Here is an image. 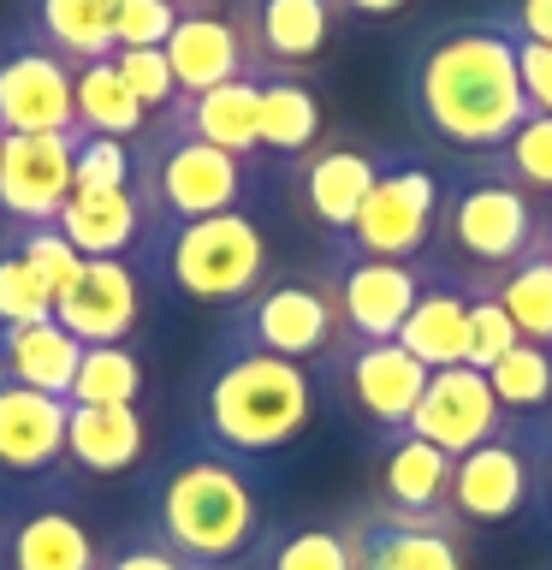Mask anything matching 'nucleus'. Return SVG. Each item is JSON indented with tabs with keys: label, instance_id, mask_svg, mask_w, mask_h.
Masks as SVG:
<instances>
[{
	"label": "nucleus",
	"instance_id": "f257e3e1",
	"mask_svg": "<svg viewBox=\"0 0 552 570\" xmlns=\"http://www.w3.org/2000/svg\"><path fill=\"white\" fill-rule=\"evenodd\" d=\"M404 101L416 125L445 149L487 160L529 119L523 78H516V36L499 18L427 30L404 71Z\"/></svg>",
	"mask_w": 552,
	"mask_h": 570
},
{
	"label": "nucleus",
	"instance_id": "f03ea898",
	"mask_svg": "<svg viewBox=\"0 0 552 570\" xmlns=\"http://www.w3.org/2000/svg\"><path fill=\"white\" fill-rule=\"evenodd\" d=\"M149 523L167 552L196 570H231L262 547V493L249 470L226 452H178L160 463L149 493Z\"/></svg>",
	"mask_w": 552,
	"mask_h": 570
},
{
	"label": "nucleus",
	"instance_id": "7ed1b4c3",
	"mask_svg": "<svg viewBox=\"0 0 552 570\" xmlns=\"http://www.w3.org/2000/svg\"><path fill=\"white\" fill-rule=\"evenodd\" d=\"M196 410H203V434L214 452H226L238 463L274 458L315 428L321 386H315V368H303V363L226 345L220 363L208 368Z\"/></svg>",
	"mask_w": 552,
	"mask_h": 570
},
{
	"label": "nucleus",
	"instance_id": "20e7f679",
	"mask_svg": "<svg viewBox=\"0 0 552 570\" xmlns=\"http://www.w3.org/2000/svg\"><path fill=\"white\" fill-rule=\"evenodd\" d=\"M546 232V203H534L523 185H511L493 160H470L440 203V274H452L463 292H499L529 249H541Z\"/></svg>",
	"mask_w": 552,
	"mask_h": 570
},
{
	"label": "nucleus",
	"instance_id": "39448f33",
	"mask_svg": "<svg viewBox=\"0 0 552 570\" xmlns=\"http://www.w3.org/2000/svg\"><path fill=\"white\" fill-rule=\"evenodd\" d=\"M249 160L214 149V142L178 131L172 119H155L137 137V196L149 208V226H185L208 214H231L249 196Z\"/></svg>",
	"mask_w": 552,
	"mask_h": 570
},
{
	"label": "nucleus",
	"instance_id": "423d86ee",
	"mask_svg": "<svg viewBox=\"0 0 552 570\" xmlns=\"http://www.w3.org/2000/svg\"><path fill=\"white\" fill-rule=\"evenodd\" d=\"M160 274L178 297L214 303V309H238L249 292L267 285V238L256 214L231 208L208 220H185L160 232Z\"/></svg>",
	"mask_w": 552,
	"mask_h": 570
},
{
	"label": "nucleus",
	"instance_id": "0eeeda50",
	"mask_svg": "<svg viewBox=\"0 0 552 570\" xmlns=\"http://www.w3.org/2000/svg\"><path fill=\"white\" fill-rule=\"evenodd\" d=\"M226 345L267 351L303 368H327L333 351L345 345V315H338L333 279L327 274H279L262 292H249L231 309Z\"/></svg>",
	"mask_w": 552,
	"mask_h": 570
},
{
	"label": "nucleus",
	"instance_id": "6e6552de",
	"mask_svg": "<svg viewBox=\"0 0 552 570\" xmlns=\"http://www.w3.org/2000/svg\"><path fill=\"white\" fill-rule=\"evenodd\" d=\"M440 203H445V178L427 160L386 155L381 178L363 196L338 249L345 256H374V262H427L440 238Z\"/></svg>",
	"mask_w": 552,
	"mask_h": 570
},
{
	"label": "nucleus",
	"instance_id": "1a4fd4ad",
	"mask_svg": "<svg viewBox=\"0 0 552 570\" xmlns=\"http://www.w3.org/2000/svg\"><path fill=\"white\" fill-rule=\"evenodd\" d=\"M523 428L529 422H505L487 445H475L452 463V517L463 529L516 523L523 511L541 505V463H534Z\"/></svg>",
	"mask_w": 552,
	"mask_h": 570
},
{
	"label": "nucleus",
	"instance_id": "9d476101",
	"mask_svg": "<svg viewBox=\"0 0 552 570\" xmlns=\"http://www.w3.org/2000/svg\"><path fill=\"white\" fill-rule=\"evenodd\" d=\"M327 374H333V386L345 392L351 416L368 422L374 440L404 434L410 416H416V404H422V386H427V368L398 345V338H345V345L333 351Z\"/></svg>",
	"mask_w": 552,
	"mask_h": 570
},
{
	"label": "nucleus",
	"instance_id": "9b49d317",
	"mask_svg": "<svg viewBox=\"0 0 552 570\" xmlns=\"http://www.w3.org/2000/svg\"><path fill=\"white\" fill-rule=\"evenodd\" d=\"M345 534H351V570H463L470 564L463 523L452 511L404 517V511L368 505L345 523Z\"/></svg>",
	"mask_w": 552,
	"mask_h": 570
},
{
	"label": "nucleus",
	"instance_id": "f8f14e48",
	"mask_svg": "<svg viewBox=\"0 0 552 570\" xmlns=\"http://www.w3.org/2000/svg\"><path fill=\"white\" fill-rule=\"evenodd\" d=\"M0 131L7 137H60L78 131L71 107V60L42 36H24L0 53Z\"/></svg>",
	"mask_w": 552,
	"mask_h": 570
},
{
	"label": "nucleus",
	"instance_id": "ddd939ff",
	"mask_svg": "<svg viewBox=\"0 0 552 570\" xmlns=\"http://www.w3.org/2000/svg\"><path fill=\"white\" fill-rule=\"evenodd\" d=\"M160 53H167V66L178 78V96H203V89H214V83L256 78V53H249V36H244V12L220 7V0H185Z\"/></svg>",
	"mask_w": 552,
	"mask_h": 570
},
{
	"label": "nucleus",
	"instance_id": "4468645a",
	"mask_svg": "<svg viewBox=\"0 0 552 570\" xmlns=\"http://www.w3.org/2000/svg\"><path fill=\"white\" fill-rule=\"evenodd\" d=\"M333 297L345 315V338H398L404 315L416 309L427 262H374V256H333Z\"/></svg>",
	"mask_w": 552,
	"mask_h": 570
},
{
	"label": "nucleus",
	"instance_id": "2eb2a0df",
	"mask_svg": "<svg viewBox=\"0 0 552 570\" xmlns=\"http://www.w3.org/2000/svg\"><path fill=\"white\" fill-rule=\"evenodd\" d=\"M505 422L511 416L499 410L487 374L470 368V363H452V368L427 374L422 404H416V416H410V434L440 445L445 458H463V452H475V445H487Z\"/></svg>",
	"mask_w": 552,
	"mask_h": 570
},
{
	"label": "nucleus",
	"instance_id": "dca6fc26",
	"mask_svg": "<svg viewBox=\"0 0 552 570\" xmlns=\"http://www.w3.org/2000/svg\"><path fill=\"white\" fill-rule=\"evenodd\" d=\"M71 149L78 131L60 137H7L0 149V214L12 226H53L71 196Z\"/></svg>",
	"mask_w": 552,
	"mask_h": 570
},
{
	"label": "nucleus",
	"instance_id": "f3484780",
	"mask_svg": "<svg viewBox=\"0 0 552 570\" xmlns=\"http://www.w3.org/2000/svg\"><path fill=\"white\" fill-rule=\"evenodd\" d=\"M142 315V279L131 262H83L71 292L53 297V321L78 345H125Z\"/></svg>",
	"mask_w": 552,
	"mask_h": 570
},
{
	"label": "nucleus",
	"instance_id": "a211bd4d",
	"mask_svg": "<svg viewBox=\"0 0 552 570\" xmlns=\"http://www.w3.org/2000/svg\"><path fill=\"white\" fill-rule=\"evenodd\" d=\"M381 167H386L381 149H363V142H321V149H309L297 160V203H303V214L338 244L351 232L356 208H363V196L374 190Z\"/></svg>",
	"mask_w": 552,
	"mask_h": 570
},
{
	"label": "nucleus",
	"instance_id": "6ab92c4d",
	"mask_svg": "<svg viewBox=\"0 0 552 570\" xmlns=\"http://www.w3.org/2000/svg\"><path fill=\"white\" fill-rule=\"evenodd\" d=\"M238 12H244L249 53H256V78H274V71L292 78L297 66L321 60L338 18L333 0H238Z\"/></svg>",
	"mask_w": 552,
	"mask_h": 570
},
{
	"label": "nucleus",
	"instance_id": "aec40b11",
	"mask_svg": "<svg viewBox=\"0 0 552 570\" xmlns=\"http://www.w3.org/2000/svg\"><path fill=\"white\" fill-rule=\"evenodd\" d=\"M101 547L71 505H24L0 529V570H101Z\"/></svg>",
	"mask_w": 552,
	"mask_h": 570
},
{
	"label": "nucleus",
	"instance_id": "412c9836",
	"mask_svg": "<svg viewBox=\"0 0 552 570\" xmlns=\"http://www.w3.org/2000/svg\"><path fill=\"white\" fill-rule=\"evenodd\" d=\"M66 399L0 381V475H53L66 463Z\"/></svg>",
	"mask_w": 552,
	"mask_h": 570
},
{
	"label": "nucleus",
	"instance_id": "4be33fe9",
	"mask_svg": "<svg viewBox=\"0 0 552 570\" xmlns=\"http://www.w3.org/2000/svg\"><path fill=\"white\" fill-rule=\"evenodd\" d=\"M53 226H60V238L83 262H131V249L142 244V226H149V208H142L137 185L131 190H71Z\"/></svg>",
	"mask_w": 552,
	"mask_h": 570
},
{
	"label": "nucleus",
	"instance_id": "5701e85b",
	"mask_svg": "<svg viewBox=\"0 0 552 570\" xmlns=\"http://www.w3.org/2000/svg\"><path fill=\"white\" fill-rule=\"evenodd\" d=\"M149 452V422L137 404H71L66 463L83 475H131Z\"/></svg>",
	"mask_w": 552,
	"mask_h": 570
},
{
	"label": "nucleus",
	"instance_id": "b1692460",
	"mask_svg": "<svg viewBox=\"0 0 552 570\" xmlns=\"http://www.w3.org/2000/svg\"><path fill=\"white\" fill-rule=\"evenodd\" d=\"M398 345L416 356L427 374L470 363V292H463L452 274H440L434 262H427V285H422L416 309H410L404 327H398Z\"/></svg>",
	"mask_w": 552,
	"mask_h": 570
},
{
	"label": "nucleus",
	"instance_id": "393cba45",
	"mask_svg": "<svg viewBox=\"0 0 552 570\" xmlns=\"http://www.w3.org/2000/svg\"><path fill=\"white\" fill-rule=\"evenodd\" d=\"M452 463L440 445L404 434L381 440V499L374 505L386 511H404V517H434V511H452Z\"/></svg>",
	"mask_w": 552,
	"mask_h": 570
},
{
	"label": "nucleus",
	"instance_id": "a878e982",
	"mask_svg": "<svg viewBox=\"0 0 552 570\" xmlns=\"http://www.w3.org/2000/svg\"><path fill=\"white\" fill-rule=\"evenodd\" d=\"M160 119H172L178 131H190V137L214 142V149L249 160V155H262V137H256L262 78H231V83L203 89V96H178V107H172V114H160Z\"/></svg>",
	"mask_w": 552,
	"mask_h": 570
},
{
	"label": "nucleus",
	"instance_id": "bb28decb",
	"mask_svg": "<svg viewBox=\"0 0 552 570\" xmlns=\"http://www.w3.org/2000/svg\"><path fill=\"white\" fill-rule=\"evenodd\" d=\"M78 356H83V345L53 315L24 321V327H0V381H12V386L66 399L71 374H78Z\"/></svg>",
	"mask_w": 552,
	"mask_h": 570
},
{
	"label": "nucleus",
	"instance_id": "cd10ccee",
	"mask_svg": "<svg viewBox=\"0 0 552 570\" xmlns=\"http://www.w3.org/2000/svg\"><path fill=\"white\" fill-rule=\"evenodd\" d=\"M71 107H78V137H119V142H137L149 131V114L142 101L125 89V78L114 71V60H89V66H71Z\"/></svg>",
	"mask_w": 552,
	"mask_h": 570
},
{
	"label": "nucleus",
	"instance_id": "c85d7f7f",
	"mask_svg": "<svg viewBox=\"0 0 552 570\" xmlns=\"http://www.w3.org/2000/svg\"><path fill=\"white\" fill-rule=\"evenodd\" d=\"M36 36L66 53L71 66L114 60L119 48V0H42L36 7Z\"/></svg>",
	"mask_w": 552,
	"mask_h": 570
},
{
	"label": "nucleus",
	"instance_id": "c756f323",
	"mask_svg": "<svg viewBox=\"0 0 552 570\" xmlns=\"http://www.w3.org/2000/svg\"><path fill=\"white\" fill-rule=\"evenodd\" d=\"M262 149H274L285 160H303L321 142V96L303 78H262V119H256Z\"/></svg>",
	"mask_w": 552,
	"mask_h": 570
},
{
	"label": "nucleus",
	"instance_id": "7c9ffc66",
	"mask_svg": "<svg viewBox=\"0 0 552 570\" xmlns=\"http://www.w3.org/2000/svg\"><path fill=\"white\" fill-rule=\"evenodd\" d=\"M487 386H493V399L511 422H541L552 410V345L516 338V345L487 368Z\"/></svg>",
	"mask_w": 552,
	"mask_h": 570
},
{
	"label": "nucleus",
	"instance_id": "2f4dec72",
	"mask_svg": "<svg viewBox=\"0 0 552 570\" xmlns=\"http://www.w3.org/2000/svg\"><path fill=\"white\" fill-rule=\"evenodd\" d=\"M142 356L131 345H83L66 404H137L142 399Z\"/></svg>",
	"mask_w": 552,
	"mask_h": 570
},
{
	"label": "nucleus",
	"instance_id": "473e14b6",
	"mask_svg": "<svg viewBox=\"0 0 552 570\" xmlns=\"http://www.w3.org/2000/svg\"><path fill=\"white\" fill-rule=\"evenodd\" d=\"M499 303H505V315L516 321V333L529 345H552V262H546V249H529L499 279Z\"/></svg>",
	"mask_w": 552,
	"mask_h": 570
},
{
	"label": "nucleus",
	"instance_id": "72a5a7b5",
	"mask_svg": "<svg viewBox=\"0 0 552 570\" xmlns=\"http://www.w3.org/2000/svg\"><path fill=\"white\" fill-rule=\"evenodd\" d=\"M262 570H351L345 523H303L262 547Z\"/></svg>",
	"mask_w": 552,
	"mask_h": 570
},
{
	"label": "nucleus",
	"instance_id": "f704fd0d",
	"mask_svg": "<svg viewBox=\"0 0 552 570\" xmlns=\"http://www.w3.org/2000/svg\"><path fill=\"white\" fill-rule=\"evenodd\" d=\"M487 160L511 178V185H523L534 203H552V119L529 114V119L505 137V149L487 155Z\"/></svg>",
	"mask_w": 552,
	"mask_h": 570
},
{
	"label": "nucleus",
	"instance_id": "c9c22d12",
	"mask_svg": "<svg viewBox=\"0 0 552 570\" xmlns=\"http://www.w3.org/2000/svg\"><path fill=\"white\" fill-rule=\"evenodd\" d=\"M137 185V142L78 137L71 149V190H131Z\"/></svg>",
	"mask_w": 552,
	"mask_h": 570
},
{
	"label": "nucleus",
	"instance_id": "e433bc0d",
	"mask_svg": "<svg viewBox=\"0 0 552 570\" xmlns=\"http://www.w3.org/2000/svg\"><path fill=\"white\" fill-rule=\"evenodd\" d=\"M12 249L24 256L30 274L48 285V297L71 292V279H78V267H83V256L60 238V226H12Z\"/></svg>",
	"mask_w": 552,
	"mask_h": 570
},
{
	"label": "nucleus",
	"instance_id": "4c0bfd02",
	"mask_svg": "<svg viewBox=\"0 0 552 570\" xmlns=\"http://www.w3.org/2000/svg\"><path fill=\"white\" fill-rule=\"evenodd\" d=\"M114 71L125 78V89L142 101L149 119H160V114L178 107V78H172V66H167L160 48H114Z\"/></svg>",
	"mask_w": 552,
	"mask_h": 570
},
{
	"label": "nucleus",
	"instance_id": "58836bf2",
	"mask_svg": "<svg viewBox=\"0 0 552 570\" xmlns=\"http://www.w3.org/2000/svg\"><path fill=\"white\" fill-rule=\"evenodd\" d=\"M53 315V297L48 285L24 267V256L7 244L0 249V327H24V321H48Z\"/></svg>",
	"mask_w": 552,
	"mask_h": 570
},
{
	"label": "nucleus",
	"instance_id": "ea45409f",
	"mask_svg": "<svg viewBox=\"0 0 552 570\" xmlns=\"http://www.w3.org/2000/svg\"><path fill=\"white\" fill-rule=\"evenodd\" d=\"M516 321L505 315V303H499V292H470V368L487 374L499 356H505L516 345Z\"/></svg>",
	"mask_w": 552,
	"mask_h": 570
},
{
	"label": "nucleus",
	"instance_id": "a19ab883",
	"mask_svg": "<svg viewBox=\"0 0 552 570\" xmlns=\"http://www.w3.org/2000/svg\"><path fill=\"white\" fill-rule=\"evenodd\" d=\"M178 0H119V48H167Z\"/></svg>",
	"mask_w": 552,
	"mask_h": 570
},
{
	"label": "nucleus",
	"instance_id": "79ce46f5",
	"mask_svg": "<svg viewBox=\"0 0 552 570\" xmlns=\"http://www.w3.org/2000/svg\"><path fill=\"white\" fill-rule=\"evenodd\" d=\"M516 78H523L529 114L552 119V48L546 42H516Z\"/></svg>",
	"mask_w": 552,
	"mask_h": 570
},
{
	"label": "nucleus",
	"instance_id": "37998d69",
	"mask_svg": "<svg viewBox=\"0 0 552 570\" xmlns=\"http://www.w3.org/2000/svg\"><path fill=\"white\" fill-rule=\"evenodd\" d=\"M516 42H546L552 48V0H511L505 12H493Z\"/></svg>",
	"mask_w": 552,
	"mask_h": 570
},
{
	"label": "nucleus",
	"instance_id": "c03bdc74",
	"mask_svg": "<svg viewBox=\"0 0 552 570\" xmlns=\"http://www.w3.org/2000/svg\"><path fill=\"white\" fill-rule=\"evenodd\" d=\"M101 570H196V564H185L178 552H167L160 541H131L125 552H114Z\"/></svg>",
	"mask_w": 552,
	"mask_h": 570
},
{
	"label": "nucleus",
	"instance_id": "a18cd8bd",
	"mask_svg": "<svg viewBox=\"0 0 552 570\" xmlns=\"http://www.w3.org/2000/svg\"><path fill=\"white\" fill-rule=\"evenodd\" d=\"M338 12H351V18H392V12H404L410 0H333Z\"/></svg>",
	"mask_w": 552,
	"mask_h": 570
},
{
	"label": "nucleus",
	"instance_id": "49530a36",
	"mask_svg": "<svg viewBox=\"0 0 552 570\" xmlns=\"http://www.w3.org/2000/svg\"><path fill=\"white\" fill-rule=\"evenodd\" d=\"M534 463H541V511H552V422H546V434L534 440Z\"/></svg>",
	"mask_w": 552,
	"mask_h": 570
},
{
	"label": "nucleus",
	"instance_id": "de8ad7c7",
	"mask_svg": "<svg viewBox=\"0 0 552 570\" xmlns=\"http://www.w3.org/2000/svg\"><path fill=\"white\" fill-rule=\"evenodd\" d=\"M541 249H546V262H552V208H546V232H541Z\"/></svg>",
	"mask_w": 552,
	"mask_h": 570
},
{
	"label": "nucleus",
	"instance_id": "09e8293b",
	"mask_svg": "<svg viewBox=\"0 0 552 570\" xmlns=\"http://www.w3.org/2000/svg\"><path fill=\"white\" fill-rule=\"evenodd\" d=\"M0 149H7V131H0Z\"/></svg>",
	"mask_w": 552,
	"mask_h": 570
},
{
	"label": "nucleus",
	"instance_id": "8fccbe9b",
	"mask_svg": "<svg viewBox=\"0 0 552 570\" xmlns=\"http://www.w3.org/2000/svg\"><path fill=\"white\" fill-rule=\"evenodd\" d=\"M178 7H185V0H178Z\"/></svg>",
	"mask_w": 552,
	"mask_h": 570
}]
</instances>
